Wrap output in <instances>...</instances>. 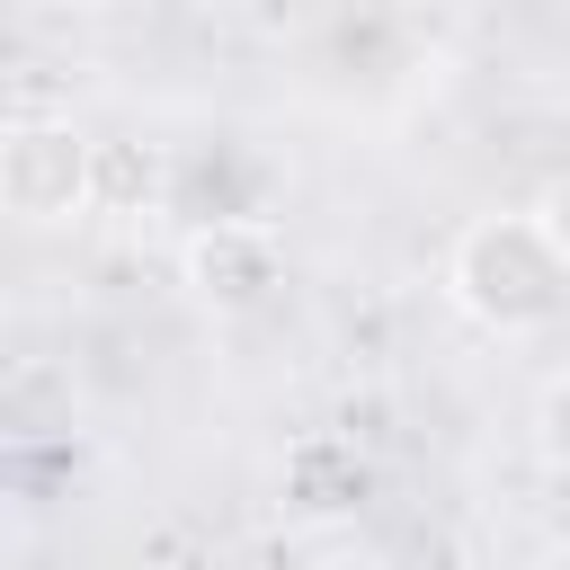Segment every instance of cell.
I'll use <instances>...</instances> for the list:
<instances>
[{
    "instance_id": "3957f363",
    "label": "cell",
    "mask_w": 570,
    "mask_h": 570,
    "mask_svg": "<svg viewBox=\"0 0 570 570\" xmlns=\"http://www.w3.org/2000/svg\"><path fill=\"white\" fill-rule=\"evenodd\" d=\"M178 276H187V294L205 312H258L285 285V232L267 214H214V223L187 232Z\"/></svg>"
},
{
    "instance_id": "52a82bcc",
    "label": "cell",
    "mask_w": 570,
    "mask_h": 570,
    "mask_svg": "<svg viewBox=\"0 0 570 570\" xmlns=\"http://www.w3.org/2000/svg\"><path fill=\"white\" fill-rule=\"evenodd\" d=\"M534 570H570V534H552V543L534 552Z\"/></svg>"
},
{
    "instance_id": "5b68a950",
    "label": "cell",
    "mask_w": 570,
    "mask_h": 570,
    "mask_svg": "<svg viewBox=\"0 0 570 570\" xmlns=\"http://www.w3.org/2000/svg\"><path fill=\"white\" fill-rule=\"evenodd\" d=\"M534 214H543V232H552V240H561V249H570V169H561V178H543V187H534Z\"/></svg>"
},
{
    "instance_id": "30bf717a",
    "label": "cell",
    "mask_w": 570,
    "mask_h": 570,
    "mask_svg": "<svg viewBox=\"0 0 570 570\" xmlns=\"http://www.w3.org/2000/svg\"><path fill=\"white\" fill-rule=\"evenodd\" d=\"M53 570H89V561H53Z\"/></svg>"
},
{
    "instance_id": "277c9868",
    "label": "cell",
    "mask_w": 570,
    "mask_h": 570,
    "mask_svg": "<svg viewBox=\"0 0 570 570\" xmlns=\"http://www.w3.org/2000/svg\"><path fill=\"white\" fill-rule=\"evenodd\" d=\"M525 436H534L543 472H561V481H570V365H552V374H543V392H534V419H525Z\"/></svg>"
},
{
    "instance_id": "7a4b0ae2",
    "label": "cell",
    "mask_w": 570,
    "mask_h": 570,
    "mask_svg": "<svg viewBox=\"0 0 570 570\" xmlns=\"http://www.w3.org/2000/svg\"><path fill=\"white\" fill-rule=\"evenodd\" d=\"M98 142L71 125V116H18L0 134V214L27 223V232H53V223H80L98 205Z\"/></svg>"
},
{
    "instance_id": "8992f818",
    "label": "cell",
    "mask_w": 570,
    "mask_h": 570,
    "mask_svg": "<svg viewBox=\"0 0 570 570\" xmlns=\"http://www.w3.org/2000/svg\"><path fill=\"white\" fill-rule=\"evenodd\" d=\"M312 570H392V561H383V552H365V543H330Z\"/></svg>"
},
{
    "instance_id": "9c48e42d",
    "label": "cell",
    "mask_w": 570,
    "mask_h": 570,
    "mask_svg": "<svg viewBox=\"0 0 570 570\" xmlns=\"http://www.w3.org/2000/svg\"><path fill=\"white\" fill-rule=\"evenodd\" d=\"M561 151H570V98H561Z\"/></svg>"
},
{
    "instance_id": "ba28073f",
    "label": "cell",
    "mask_w": 570,
    "mask_h": 570,
    "mask_svg": "<svg viewBox=\"0 0 570 570\" xmlns=\"http://www.w3.org/2000/svg\"><path fill=\"white\" fill-rule=\"evenodd\" d=\"M27 9H107V0H27Z\"/></svg>"
},
{
    "instance_id": "6da1fadb",
    "label": "cell",
    "mask_w": 570,
    "mask_h": 570,
    "mask_svg": "<svg viewBox=\"0 0 570 570\" xmlns=\"http://www.w3.org/2000/svg\"><path fill=\"white\" fill-rule=\"evenodd\" d=\"M445 303L490 338H543L570 321V249L534 205H490L445 240Z\"/></svg>"
}]
</instances>
